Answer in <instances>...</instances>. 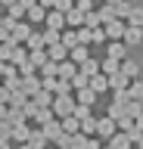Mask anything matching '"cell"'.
Returning a JSON list of instances; mask_svg holds the SVG:
<instances>
[{
  "label": "cell",
  "mask_w": 143,
  "mask_h": 149,
  "mask_svg": "<svg viewBox=\"0 0 143 149\" xmlns=\"http://www.w3.org/2000/svg\"><path fill=\"white\" fill-rule=\"evenodd\" d=\"M100 25H103V22H100V16H96V9L93 13H84V25L81 28H100Z\"/></svg>",
  "instance_id": "cell-39"
},
{
  "label": "cell",
  "mask_w": 143,
  "mask_h": 149,
  "mask_svg": "<svg viewBox=\"0 0 143 149\" xmlns=\"http://www.w3.org/2000/svg\"><path fill=\"white\" fill-rule=\"evenodd\" d=\"M44 16H47V9L40 6V3H34V6L25 9V22H31V25H44Z\"/></svg>",
  "instance_id": "cell-13"
},
{
  "label": "cell",
  "mask_w": 143,
  "mask_h": 149,
  "mask_svg": "<svg viewBox=\"0 0 143 149\" xmlns=\"http://www.w3.org/2000/svg\"><path fill=\"white\" fill-rule=\"evenodd\" d=\"M40 34H44V47L47 44H59V31H53V28H44Z\"/></svg>",
  "instance_id": "cell-41"
},
{
  "label": "cell",
  "mask_w": 143,
  "mask_h": 149,
  "mask_svg": "<svg viewBox=\"0 0 143 149\" xmlns=\"http://www.w3.org/2000/svg\"><path fill=\"white\" fill-rule=\"evenodd\" d=\"M6 121L10 124H28V112H25V106H6Z\"/></svg>",
  "instance_id": "cell-6"
},
{
  "label": "cell",
  "mask_w": 143,
  "mask_h": 149,
  "mask_svg": "<svg viewBox=\"0 0 143 149\" xmlns=\"http://www.w3.org/2000/svg\"><path fill=\"white\" fill-rule=\"evenodd\" d=\"M96 16H100V22H109V19H115V13H112V6H109V3H100V6H96Z\"/></svg>",
  "instance_id": "cell-38"
},
{
  "label": "cell",
  "mask_w": 143,
  "mask_h": 149,
  "mask_svg": "<svg viewBox=\"0 0 143 149\" xmlns=\"http://www.w3.org/2000/svg\"><path fill=\"white\" fill-rule=\"evenodd\" d=\"M131 6H134L131 0H118V3H115V6H112L115 19H121V22H124V19H128V13H131Z\"/></svg>",
  "instance_id": "cell-30"
},
{
  "label": "cell",
  "mask_w": 143,
  "mask_h": 149,
  "mask_svg": "<svg viewBox=\"0 0 143 149\" xmlns=\"http://www.w3.org/2000/svg\"><path fill=\"white\" fill-rule=\"evenodd\" d=\"M134 149H143V134H140L137 140H134Z\"/></svg>",
  "instance_id": "cell-51"
},
{
  "label": "cell",
  "mask_w": 143,
  "mask_h": 149,
  "mask_svg": "<svg viewBox=\"0 0 143 149\" xmlns=\"http://www.w3.org/2000/svg\"><path fill=\"white\" fill-rule=\"evenodd\" d=\"M106 78H109V90H128V84H131V78H128V74H121V72H115V74H106Z\"/></svg>",
  "instance_id": "cell-17"
},
{
  "label": "cell",
  "mask_w": 143,
  "mask_h": 149,
  "mask_svg": "<svg viewBox=\"0 0 143 149\" xmlns=\"http://www.w3.org/2000/svg\"><path fill=\"white\" fill-rule=\"evenodd\" d=\"M131 3H134V0H131Z\"/></svg>",
  "instance_id": "cell-58"
},
{
  "label": "cell",
  "mask_w": 143,
  "mask_h": 149,
  "mask_svg": "<svg viewBox=\"0 0 143 149\" xmlns=\"http://www.w3.org/2000/svg\"><path fill=\"white\" fill-rule=\"evenodd\" d=\"M84 149H103V140H96V137H87V146Z\"/></svg>",
  "instance_id": "cell-47"
},
{
  "label": "cell",
  "mask_w": 143,
  "mask_h": 149,
  "mask_svg": "<svg viewBox=\"0 0 143 149\" xmlns=\"http://www.w3.org/2000/svg\"><path fill=\"white\" fill-rule=\"evenodd\" d=\"M0 102H3V106H10V90H6V87H0Z\"/></svg>",
  "instance_id": "cell-48"
},
{
  "label": "cell",
  "mask_w": 143,
  "mask_h": 149,
  "mask_svg": "<svg viewBox=\"0 0 143 149\" xmlns=\"http://www.w3.org/2000/svg\"><path fill=\"white\" fill-rule=\"evenodd\" d=\"M78 121H87V118H93V112H90V106H81V102H75V112H72Z\"/></svg>",
  "instance_id": "cell-37"
},
{
  "label": "cell",
  "mask_w": 143,
  "mask_h": 149,
  "mask_svg": "<svg viewBox=\"0 0 143 149\" xmlns=\"http://www.w3.org/2000/svg\"><path fill=\"white\" fill-rule=\"evenodd\" d=\"M87 87H90V90L96 93V96H103L106 90H109V78H106V74H90V78H87Z\"/></svg>",
  "instance_id": "cell-7"
},
{
  "label": "cell",
  "mask_w": 143,
  "mask_h": 149,
  "mask_svg": "<svg viewBox=\"0 0 143 149\" xmlns=\"http://www.w3.org/2000/svg\"><path fill=\"white\" fill-rule=\"evenodd\" d=\"M25 59H28V50H25L22 44H16V47H13V56H10V62H13V65H19V62H25Z\"/></svg>",
  "instance_id": "cell-33"
},
{
  "label": "cell",
  "mask_w": 143,
  "mask_h": 149,
  "mask_svg": "<svg viewBox=\"0 0 143 149\" xmlns=\"http://www.w3.org/2000/svg\"><path fill=\"white\" fill-rule=\"evenodd\" d=\"M124 25L143 28V6H131V13H128V19H124Z\"/></svg>",
  "instance_id": "cell-27"
},
{
  "label": "cell",
  "mask_w": 143,
  "mask_h": 149,
  "mask_svg": "<svg viewBox=\"0 0 143 149\" xmlns=\"http://www.w3.org/2000/svg\"><path fill=\"white\" fill-rule=\"evenodd\" d=\"M28 146H34V149H50V140L40 134V127H31V134H28Z\"/></svg>",
  "instance_id": "cell-18"
},
{
  "label": "cell",
  "mask_w": 143,
  "mask_h": 149,
  "mask_svg": "<svg viewBox=\"0 0 143 149\" xmlns=\"http://www.w3.org/2000/svg\"><path fill=\"white\" fill-rule=\"evenodd\" d=\"M84 59H90V47H87V44H78V47H72V50H68V62L81 65Z\"/></svg>",
  "instance_id": "cell-14"
},
{
  "label": "cell",
  "mask_w": 143,
  "mask_h": 149,
  "mask_svg": "<svg viewBox=\"0 0 143 149\" xmlns=\"http://www.w3.org/2000/svg\"><path fill=\"white\" fill-rule=\"evenodd\" d=\"M6 118V106H3V102H0V121Z\"/></svg>",
  "instance_id": "cell-53"
},
{
  "label": "cell",
  "mask_w": 143,
  "mask_h": 149,
  "mask_svg": "<svg viewBox=\"0 0 143 149\" xmlns=\"http://www.w3.org/2000/svg\"><path fill=\"white\" fill-rule=\"evenodd\" d=\"M134 124H137V127L143 130V112H140V115H137V118H134Z\"/></svg>",
  "instance_id": "cell-50"
},
{
  "label": "cell",
  "mask_w": 143,
  "mask_h": 149,
  "mask_svg": "<svg viewBox=\"0 0 143 149\" xmlns=\"http://www.w3.org/2000/svg\"><path fill=\"white\" fill-rule=\"evenodd\" d=\"M118 72V59H109V56H106L103 62H100V74H115Z\"/></svg>",
  "instance_id": "cell-36"
},
{
  "label": "cell",
  "mask_w": 143,
  "mask_h": 149,
  "mask_svg": "<svg viewBox=\"0 0 143 149\" xmlns=\"http://www.w3.org/2000/svg\"><path fill=\"white\" fill-rule=\"evenodd\" d=\"M28 62L34 68H40V65L47 62V50H28Z\"/></svg>",
  "instance_id": "cell-31"
},
{
  "label": "cell",
  "mask_w": 143,
  "mask_h": 149,
  "mask_svg": "<svg viewBox=\"0 0 143 149\" xmlns=\"http://www.w3.org/2000/svg\"><path fill=\"white\" fill-rule=\"evenodd\" d=\"M59 127H62V134H78L81 130V121L75 115H66V118H59Z\"/></svg>",
  "instance_id": "cell-22"
},
{
  "label": "cell",
  "mask_w": 143,
  "mask_h": 149,
  "mask_svg": "<svg viewBox=\"0 0 143 149\" xmlns=\"http://www.w3.org/2000/svg\"><path fill=\"white\" fill-rule=\"evenodd\" d=\"M103 34H106V40H121L124 22H121V19H109V22L103 25Z\"/></svg>",
  "instance_id": "cell-4"
},
{
  "label": "cell",
  "mask_w": 143,
  "mask_h": 149,
  "mask_svg": "<svg viewBox=\"0 0 143 149\" xmlns=\"http://www.w3.org/2000/svg\"><path fill=\"white\" fill-rule=\"evenodd\" d=\"M28 134H31V124H13V137L16 143H28Z\"/></svg>",
  "instance_id": "cell-25"
},
{
  "label": "cell",
  "mask_w": 143,
  "mask_h": 149,
  "mask_svg": "<svg viewBox=\"0 0 143 149\" xmlns=\"http://www.w3.org/2000/svg\"><path fill=\"white\" fill-rule=\"evenodd\" d=\"M81 87H87V78H84V74H75V78H72V93L81 90Z\"/></svg>",
  "instance_id": "cell-45"
},
{
  "label": "cell",
  "mask_w": 143,
  "mask_h": 149,
  "mask_svg": "<svg viewBox=\"0 0 143 149\" xmlns=\"http://www.w3.org/2000/svg\"><path fill=\"white\" fill-rule=\"evenodd\" d=\"M22 90L28 93V96H31V93H38L40 90V74H25V78H22Z\"/></svg>",
  "instance_id": "cell-20"
},
{
  "label": "cell",
  "mask_w": 143,
  "mask_h": 149,
  "mask_svg": "<svg viewBox=\"0 0 143 149\" xmlns=\"http://www.w3.org/2000/svg\"><path fill=\"white\" fill-rule=\"evenodd\" d=\"M50 118H56V115H53V109H34V115H31V121H34V127H40V124H47Z\"/></svg>",
  "instance_id": "cell-28"
},
{
  "label": "cell",
  "mask_w": 143,
  "mask_h": 149,
  "mask_svg": "<svg viewBox=\"0 0 143 149\" xmlns=\"http://www.w3.org/2000/svg\"><path fill=\"white\" fill-rule=\"evenodd\" d=\"M93 130H96V118L81 121V134H84V137H93Z\"/></svg>",
  "instance_id": "cell-42"
},
{
  "label": "cell",
  "mask_w": 143,
  "mask_h": 149,
  "mask_svg": "<svg viewBox=\"0 0 143 149\" xmlns=\"http://www.w3.org/2000/svg\"><path fill=\"white\" fill-rule=\"evenodd\" d=\"M0 149H13V146H10V140H0Z\"/></svg>",
  "instance_id": "cell-54"
},
{
  "label": "cell",
  "mask_w": 143,
  "mask_h": 149,
  "mask_svg": "<svg viewBox=\"0 0 143 149\" xmlns=\"http://www.w3.org/2000/svg\"><path fill=\"white\" fill-rule=\"evenodd\" d=\"M13 3H16V0H0V6H13Z\"/></svg>",
  "instance_id": "cell-55"
},
{
  "label": "cell",
  "mask_w": 143,
  "mask_h": 149,
  "mask_svg": "<svg viewBox=\"0 0 143 149\" xmlns=\"http://www.w3.org/2000/svg\"><path fill=\"white\" fill-rule=\"evenodd\" d=\"M103 149H109V146H103Z\"/></svg>",
  "instance_id": "cell-57"
},
{
  "label": "cell",
  "mask_w": 143,
  "mask_h": 149,
  "mask_svg": "<svg viewBox=\"0 0 143 149\" xmlns=\"http://www.w3.org/2000/svg\"><path fill=\"white\" fill-rule=\"evenodd\" d=\"M25 50H44V34H40V31H31L28 34V40H25Z\"/></svg>",
  "instance_id": "cell-29"
},
{
  "label": "cell",
  "mask_w": 143,
  "mask_h": 149,
  "mask_svg": "<svg viewBox=\"0 0 143 149\" xmlns=\"http://www.w3.org/2000/svg\"><path fill=\"white\" fill-rule=\"evenodd\" d=\"M53 115L56 118H66V115H72L75 112V93H62V96H53Z\"/></svg>",
  "instance_id": "cell-1"
},
{
  "label": "cell",
  "mask_w": 143,
  "mask_h": 149,
  "mask_svg": "<svg viewBox=\"0 0 143 149\" xmlns=\"http://www.w3.org/2000/svg\"><path fill=\"white\" fill-rule=\"evenodd\" d=\"M19 3H22V6H25V9H28V6H34L38 0H19Z\"/></svg>",
  "instance_id": "cell-52"
},
{
  "label": "cell",
  "mask_w": 143,
  "mask_h": 149,
  "mask_svg": "<svg viewBox=\"0 0 143 149\" xmlns=\"http://www.w3.org/2000/svg\"><path fill=\"white\" fill-rule=\"evenodd\" d=\"M28 100H31L34 109H50V106H53V93L50 90H38V93H31Z\"/></svg>",
  "instance_id": "cell-10"
},
{
  "label": "cell",
  "mask_w": 143,
  "mask_h": 149,
  "mask_svg": "<svg viewBox=\"0 0 143 149\" xmlns=\"http://www.w3.org/2000/svg\"><path fill=\"white\" fill-rule=\"evenodd\" d=\"M40 134H44L50 143H56V140L62 137V127H59V121H56V118H50L47 124H40Z\"/></svg>",
  "instance_id": "cell-11"
},
{
  "label": "cell",
  "mask_w": 143,
  "mask_h": 149,
  "mask_svg": "<svg viewBox=\"0 0 143 149\" xmlns=\"http://www.w3.org/2000/svg\"><path fill=\"white\" fill-rule=\"evenodd\" d=\"M31 31H34V28H31L28 22H13V28H10V44H25Z\"/></svg>",
  "instance_id": "cell-3"
},
{
  "label": "cell",
  "mask_w": 143,
  "mask_h": 149,
  "mask_svg": "<svg viewBox=\"0 0 143 149\" xmlns=\"http://www.w3.org/2000/svg\"><path fill=\"white\" fill-rule=\"evenodd\" d=\"M87 31H90V40H87V44H93V47H103V44H106L103 25H100V28H87Z\"/></svg>",
  "instance_id": "cell-34"
},
{
  "label": "cell",
  "mask_w": 143,
  "mask_h": 149,
  "mask_svg": "<svg viewBox=\"0 0 143 149\" xmlns=\"http://www.w3.org/2000/svg\"><path fill=\"white\" fill-rule=\"evenodd\" d=\"M100 72V62H96L93 56H90V59H84V62L78 65V74H84V78H90V74H96Z\"/></svg>",
  "instance_id": "cell-26"
},
{
  "label": "cell",
  "mask_w": 143,
  "mask_h": 149,
  "mask_svg": "<svg viewBox=\"0 0 143 149\" xmlns=\"http://www.w3.org/2000/svg\"><path fill=\"white\" fill-rule=\"evenodd\" d=\"M100 100L90 87H81V90H75V102H81V106H93V102Z\"/></svg>",
  "instance_id": "cell-19"
},
{
  "label": "cell",
  "mask_w": 143,
  "mask_h": 149,
  "mask_svg": "<svg viewBox=\"0 0 143 149\" xmlns=\"http://www.w3.org/2000/svg\"><path fill=\"white\" fill-rule=\"evenodd\" d=\"M124 93H128V100L143 102V81H140V78H134V81L128 84V90H124Z\"/></svg>",
  "instance_id": "cell-24"
},
{
  "label": "cell",
  "mask_w": 143,
  "mask_h": 149,
  "mask_svg": "<svg viewBox=\"0 0 143 149\" xmlns=\"http://www.w3.org/2000/svg\"><path fill=\"white\" fill-rule=\"evenodd\" d=\"M62 16H66V28H81L84 25V13H78L75 6L68 9V13H62Z\"/></svg>",
  "instance_id": "cell-21"
},
{
  "label": "cell",
  "mask_w": 143,
  "mask_h": 149,
  "mask_svg": "<svg viewBox=\"0 0 143 149\" xmlns=\"http://www.w3.org/2000/svg\"><path fill=\"white\" fill-rule=\"evenodd\" d=\"M6 13H10L6 19H13V22H22V19H25V6H22L19 0H16L13 6H6Z\"/></svg>",
  "instance_id": "cell-32"
},
{
  "label": "cell",
  "mask_w": 143,
  "mask_h": 149,
  "mask_svg": "<svg viewBox=\"0 0 143 149\" xmlns=\"http://www.w3.org/2000/svg\"><path fill=\"white\" fill-rule=\"evenodd\" d=\"M10 137H13V124L3 118V121H0V140H10Z\"/></svg>",
  "instance_id": "cell-44"
},
{
  "label": "cell",
  "mask_w": 143,
  "mask_h": 149,
  "mask_svg": "<svg viewBox=\"0 0 143 149\" xmlns=\"http://www.w3.org/2000/svg\"><path fill=\"white\" fill-rule=\"evenodd\" d=\"M118 72H121V74H128V78L134 81V78L140 74V65L134 62V59H121V62H118Z\"/></svg>",
  "instance_id": "cell-23"
},
{
  "label": "cell",
  "mask_w": 143,
  "mask_h": 149,
  "mask_svg": "<svg viewBox=\"0 0 143 149\" xmlns=\"http://www.w3.org/2000/svg\"><path fill=\"white\" fill-rule=\"evenodd\" d=\"M44 50H47V59H50V62H62V59H68V50L62 44H47Z\"/></svg>",
  "instance_id": "cell-15"
},
{
  "label": "cell",
  "mask_w": 143,
  "mask_h": 149,
  "mask_svg": "<svg viewBox=\"0 0 143 149\" xmlns=\"http://www.w3.org/2000/svg\"><path fill=\"white\" fill-rule=\"evenodd\" d=\"M78 74V65L68 62V59H62V62H56V78H66V81H72Z\"/></svg>",
  "instance_id": "cell-16"
},
{
  "label": "cell",
  "mask_w": 143,
  "mask_h": 149,
  "mask_svg": "<svg viewBox=\"0 0 143 149\" xmlns=\"http://www.w3.org/2000/svg\"><path fill=\"white\" fill-rule=\"evenodd\" d=\"M75 9H78V13H93L96 0H75Z\"/></svg>",
  "instance_id": "cell-40"
},
{
  "label": "cell",
  "mask_w": 143,
  "mask_h": 149,
  "mask_svg": "<svg viewBox=\"0 0 143 149\" xmlns=\"http://www.w3.org/2000/svg\"><path fill=\"white\" fill-rule=\"evenodd\" d=\"M16 149H34V146H28V143H19V146H16Z\"/></svg>",
  "instance_id": "cell-56"
},
{
  "label": "cell",
  "mask_w": 143,
  "mask_h": 149,
  "mask_svg": "<svg viewBox=\"0 0 143 149\" xmlns=\"http://www.w3.org/2000/svg\"><path fill=\"white\" fill-rule=\"evenodd\" d=\"M106 146H109V149H134V143L128 140V134H121V130H115L112 137L106 140Z\"/></svg>",
  "instance_id": "cell-12"
},
{
  "label": "cell",
  "mask_w": 143,
  "mask_h": 149,
  "mask_svg": "<svg viewBox=\"0 0 143 149\" xmlns=\"http://www.w3.org/2000/svg\"><path fill=\"white\" fill-rule=\"evenodd\" d=\"M115 130H118V127H115V121L109 118V115H103V118H96V130H93V137H96V140H103V143H106V140L112 137Z\"/></svg>",
  "instance_id": "cell-2"
},
{
  "label": "cell",
  "mask_w": 143,
  "mask_h": 149,
  "mask_svg": "<svg viewBox=\"0 0 143 149\" xmlns=\"http://www.w3.org/2000/svg\"><path fill=\"white\" fill-rule=\"evenodd\" d=\"M38 3H40L44 9H53V0H38Z\"/></svg>",
  "instance_id": "cell-49"
},
{
  "label": "cell",
  "mask_w": 143,
  "mask_h": 149,
  "mask_svg": "<svg viewBox=\"0 0 143 149\" xmlns=\"http://www.w3.org/2000/svg\"><path fill=\"white\" fill-rule=\"evenodd\" d=\"M87 40H90V31H87V28H78V44H87ZM90 47V44H87Z\"/></svg>",
  "instance_id": "cell-46"
},
{
  "label": "cell",
  "mask_w": 143,
  "mask_h": 149,
  "mask_svg": "<svg viewBox=\"0 0 143 149\" xmlns=\"http://www.w3.org/2000/svg\"><path fill=\"white\" fill-rule=\"evenodd\" d=\"M44 28L62 31V28H66V16H62V13H56V9H47V16H44Z\"/></svg>",
  "instance_id": "cell-8"
},
{
  "label": "cell",
  "mask_w": 143,
  "mask_h": 149,
  "mask_svg": "<svg viewBox=\"0 0 143 149\" xmlns=\"http://www.w3.org/2000/svg\"><path fill=\"white\" fill-rule=\"evenodd\" d=\"M140 112H143V102H137V100H128V102H124V115H128V118H137Z\"/></svg>",
  "instance_id": "cell-35"
},
{
  "label": "cell",
  "mask_w": 143,
  "mask_h": 149,
  "mask_svg": "<svg viewBox=\"0 0 143 149\" xmlns=\"http://www.w3.org/2000/svg\"><path fill=\"white\" fill-rule=\"evenodd\" d=\"M72 6H75V0H53V9L56 13H68Z\"/></svg>",
  "instance_id": "cell-43"
},
{
  "label": "cell",
  "mask_w": 143,
  "mask_h": 149,
  "mask_svg": "<svg viewBox=\"0 0 143 149\" xmlns=\"http://www.w3.org/2000/svg\"><path fill=\"white\" fill-rule=\"evenodd\" d=\"M106 56L121 62V59H128V47H124L121 40H109V44H106Z\"/></svg>",
  "instance_id": "cell-9"
},
{
  "label": "cell",
  "mask_w": 143,
  "mask_h": 149,
  "mask_svg": "<svg viewBox=\"0 0 143 149\" xmlns=\"http://www.w3.org/2000/svg\"><path fill=\"white\" fill-rule=\"evenodd\" d=\"M121 44H124V47H140V44H143V28H134V25H124V34H121Z\"/></svg>",
  "instance_id": "cell-5"
}]
</instances>
